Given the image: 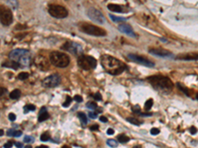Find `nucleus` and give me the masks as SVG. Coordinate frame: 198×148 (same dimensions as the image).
<instances>
[{"label":"nucleus","mask_w":198,"mask_h":148,"mask_svg":"<svg viewBox=\"0 0 198 148\" xmlns=\"http://www.w3.org/2000/svg\"><path fill=\"white\" fill-rule=\"evenodd\" d=\"M151 85L160 93L168 94L173 88L172 80L168 77L162 76V75H153L147 79Z\"/></svg>","instance_id":"2"},{"label":"nucleus","mask_w":198,"mask_h":148,"mask_svg":"<svg viewBox=\"0 0 198 148\" xmlns=\"http://www.w3.org/2000/svg\"><path fill=\"white\" fill-rule=\"evenodd\" d=\"M86 108L89 110H96L98 107H97L96 103H94V102H88V103L86 104Z\"/></svg>","instance_id":"28"},{"label":"nucleus","mask_w":198,"mask_h":148,"mask_svg":"<svg viewBox=\"0 0 198 148\" xmlns=\"http://www.w3.org/2000/svg\"><path fill=\"white\" fill-rule=\"evenodd\" d=\"M110 18H111L114 22H124V21H126V18L117 17V16H114V15H110Z\"/></svg>","instance_id":"30"},{"label":"nucleus","mask_w":198,"mask_h":148,"mask_svg":"<svg viewBox=\"0 0 198 148\" xmlns=\"http://www.w3.org/2000/svg\"><path fill=\"white\" fill-rule=\"evenodd\" d=\"M78 28L81 32L85 33V34H87V35H90V36L103 37L106 35L105 30L95 26V25L87 24V23H80V24L78 25Z\"/></svg>","instance_id":"5"},{"label":"nucleus","mask_w":198,"mask_h":148,"mask_svg":"<svg viewBox=\"0 0 198 148\" xmlns=\"http://www.w3.org/2000/svg\"><path fill=\"white\" fill-rule=\"evenodd\" d=\"M20 96H21V91L18 90V89H15V90H13L10 93V98H11L12 100L18 99V98H20Z\"/></svg>","instance_id":"21"},{"label":"nucleus","mask_w":198,"mask_h":148,"mask_svg":"<svg viewBox=\"0 0 198 148\" xmlns=\"http://www.w3.org/2000/svg\"><path fill=\"white\" fill-rule=\"evenodd\" d=\"M24 141H25L26 143L33 142V137H32V136H28V135H26V136L24 137Z\"/></svg>","instance_id":"34"},{"label":"nucleus","mask_w":198,"mask_h":148,"mask_svg":"<svg viewBox=\"0 0 198 148\" xmlns=\"http://www.w3.org/2000/svg\"><path fill=\"white\" fill-rule=\"evenodd\" d=\"M177 59L180 60H198V53H189L185 55H180L176 56Z\"/></svg>","instance_id":"16"},{"label":"nucleus","mask_w":198,"mask_h":148,"mask_svg":"<svg viewBox=\"0 0 198 148\" xmlns=\"http://www.w3.org/2000/svg\"><path fill=\"white\" fill-rule=\"evenodd\" d=\"M100 62H101V65L103 66L104 69L108 73L112 75L121 74L125 70V68H126V65L123 62H121L119 59L113 57L111 55H102Z\"/></svg>","instance_id":"1"},{"label":"nucleus","mask_w":198,"mask_h":148,"mask_svg":"<svg viewBox=\"0 0 198 148\" xmlns=\"http://www.w3.org/2000/svg\"><path fill=\"white\" fill-rule=\"evenodd\" d=\"M117 139H118L119 142H121V143H127L129 140H130V138H129L126 134H119L117 136Z\"/></svg>","instance_id":"22"},{"label":"nucleus","mask_w":198,"mask_h":148,"mask_svg":"<svg viewBox=\"0 0 198 148\" xmlns=\"http://www.w3.org/2000/svg\"><path fill=\"white\" fill-rule=\"evenodd\" d=\"M87 16L89 19H91L92 21H94L95 23H98V24H104L105 23V18L102 15V13L97 10L96 8L90 7L87 10Z\"/></svg>","instance_id":"9"},{"label":"nucleus","mask_w":198,"mask_h":148,"mask_svg":"<svg viewBox=\"0 0 198 148\" xmlns=\"http://www.w3.org/2000/svg\"><path fill=\"white\" fill-rule=\"evenodd\" d=\"M4 91H5V90H4L3 88H1V96L3 95V93H5V92H4Z\"/></svg>","instance_id":"48"},{"label":"nucleus","mask_w":198,"mask_h":148,"mask_svg":"<svg viewBox=\"0 0 198 148\" xmlns=\"http://www.w3.org/2000/svg\"><path fill=\"white\" fill-rule=\"evenodd\" d=\"M88 116H89V118H97V114H96V112H89Z\"/></svg>","instance_id":"40"},{"label":"nucleus","mask_w":198,"mask_h":148,"mask_svg":"<svg viewBox=\"0 0 198 148\" xmlns=\"http://www.w3.org/2000/svg\"><path fill=\"white\" fill-rule=\"evenodd\" d=\"M128 58L131 59L132 61L136 62V63H139L141 65H144V66H147V67H154L155 66V63L151 60H149L148 58H145L143 56H140V55H128Z\"/></svg>","instance_id":"11"},{"label":"nucleus","mask_w":198,"mask_h":148,"mask_svg":"<svg viewBox=\"0 0 198 148\" xmlns=\"http://www.w3.org/2000/svg\"><path fill=\"white\" fill-rule=\"evenodd\" d=\"M36 110V107H35L34 105H27L24 107V112L25 114H27V112H32V111H35Z\"/></svg>","instance_id":"25"},{"label":"nucleus","mask_w":198,"mask_h":148,"mask_svg":"<svg viewBox=\"0 0 198 148\" xmlns=\"http://www.w3.org/2000/svg\"><path fill=\"white\" fill-rule=\"evenodd\" d=\"M0 135H3V130H0Z\"/></svg>","instance_id":"49"},{"label":"nucleus","mask_w":198,"mask_h":148,"mask_svg":"<svg viewBox=\"0 0 198 148\" xmlns=\"http://www.w3.org/2000/svg\"><path fill=\"white\" fill-rule=\"evenodd\" d=\"M51 139V135H50V133L48 132V131H46V132H44L43 134L41 135V140L42 141H48Z\"/></svg>","instance_id":"27"},{"label":"nucleus","mask_w":198,"mask_h":148,"mask_svg":"<svg viewBox=\"0 0 198 148\" xmlns=\"http://www.w3.org/2000/svg\"><path fill=\"white\" fill-rule=\"evenodd\" d=\"M48 11H49L50 15L54 18L57 19H64L68 17V12L64 6L62 5H57V4H52L48 8Z\"/></svg>","instance_id":"7"},{"label":"nucleus","mask_w":198,"mask_h":148,"mask_svg":"<svg viewBox=\"0 0 198 148\" xmlns=\"http://www.w3.org/2000/svg\"><path fill=\"white\" fill-rule=\"evenodd\" d=\"M153 104H154L153 100H152V99L148 100V101L146 102V104H145V110H146V111H149V110L153 107Z\"/></svg>","instance_id":"29"},{"label":"nucleus","mask_w":198,"mask_h":148,"mask_svg":"<svg viewBox=\"0 0 198 148\" xmlns=\"http://www.w3.org/2000/svg\"><path fill=\"white\" fill-rule=\"evenodd\" d=\"M15 145H16V146H18V147H23V143H21V142H16Z\"/></svg>","instance_id":"46"},{"label":"nucleus","mask_w":198,"mask_h":148,"mask_svg":"<svg viewBox=\"0 0 198 148\" xmlns=\"http://www.w3.org/2000/svg\"><path fill=\"white\" fill-rule=\"evenodd\" d=\"M8 136H14V137H19L22 135V131L20 130H9L7 131Z\"/></svg>","instance_id":"20"},{"label":"nucleus","mask_w":198,"mask_h":148,"mask_svg":"<svg viewBox=\"0 0 198 148\" xmlns=\"http://www.w3.org/2000/svg\"><path fill=\"white\" fill-rule=\"evenodd\" d=\"M98 128H99V126H97V124H95V126H91V128H90V130H98Z\"/></svg>","instance_id":"44"},{"label":"nucleus","mask_w":198,"mask_h":148,"mask_svg":"<svg viewBox=\"0 0 198 148\" xmlns=\"http://www.w3.org/2000/svg\"><path fill=\"white\" fill-rule=\"evenodd\" d=\"M100 120L103 122H107V118H106L105 116H100Z\"/></svg>","instance_id":"45"},{"label":"nucleus","mask_w":198,"mask_h":148,"mask_svg":"<svg viewBox=\"0 0 198 148\" xmlns=\"http://www.w3.org/2000/svg\"><path fill=\"white\" fill-rule=\"evenodd\" d=\"M177 87H178L179 89H180L181 91H183V93H184L185 95L190 96V94H189V92H188V89H187V88H184V87H183L182 85L180 84V83H177Z\"/></svg>","instance_id":"32"},{"label":"nucleus","mask_w":198,"mask_h":148,"mask_svg":"<svg viewBox=\"0 0 198 148\" xmlns=\"http://www.w3.org/2000/svg\"><path fill=\"white\" fill-rule=\"evenodd\" d=\"M133 112H137V114H140V112H141V110H140V107H139V106H135V107L133 108Z\"/></svg>","instance_id":"39"},{"label":"nucleus","mask_w":198,"mask_h":148,"mask_svg":"<svg viewBox=\"0 0 198 148\" xmlns=\"http://www.w3.org/2000/svg\"><path fill=\"white\" fill-rule=\"evenodd\" d=\"M62 49H64V51H70V53H74V55H76L82 53V47H81L79 43H74V41H68V43H66L62 45Z\"/></svg>","instance_id":"10"},{"label":"nucleus","mask_w":198,"mask_h":148,"mask_svg":"<svg viewBox=\"0 0 198 148\" xmlns=\"http://www.w3.org/2000/svg\"><path fill=\"white\" fill-rule=\"evenodd\" d=\"M50 62L43 55H38L35 59V64L38 66V68H40L41 70H44V71H48L50 69Z\"/></svg>","instance_id":"13"},{"label":"nucleus","mask_w":198,"mask_h":148,"mask_svg":"<svg viewBox=\"0 0 198 148\" xmlns=\"http://www.w3.org/2000/svg\"><path fill=\"white\" fill-rule=\"evenodd\" d=\"M50 61L57 67H66L70 64V57L68 55L60 51H52L50 53Z\"/></svg>","instance_id":"4"},{"label":"nucleus","mask_w":198,"mask_h":148,"mask_svg":"<svg viewBox=\"0 0 198 148\" xmlns=\"http://www.w3.org/2000/svg\"><path fill=\"white\" fill-rule=\"evenodd\" d=\"M2 66L3 67H8V68H14V69H18V68L20 67V66H22L21 64L19 63V62L15 61V60H8L7 62H5V63L2 64Z\"/></svg>","instance_id":"17"},{"label":"nucleus","mask_w":198,"mask_h":148,"mask_svg":"<svg viewBox=\"0 0 198 148\" xmlns=\"http://www.w3.org/2000/svg\"><path fill=\"white\" fill-rule=\"evenodd\" d=\"M12 145H13V143H12V142H7V143H5V144L3 145V147L4 148H9V147H12Z\"/></svg>","instance_id":"42"},{"label":"nucleus","mask_w":198,"mask_h":148,"mask_svg":"<svg viewBox=\"0 0 198 148\" xmlns=\"http://www.w3.org/2000/svg\"><path fill=\"white\" fill-rule=\"evenodd\" d=\"M107 145L110 147H117L118 146V141H116L115 139H108Z\"/></svg>","instance_id":"26"},{"label":"nucleus","mask_w":198,"mask_h":148,"mask_svg":"<svg viewBox=\"0 0 198 148\" xmlns=\"http://www.w3.org/2000/svg\"><path fill=\"white\" fill-rule=\"evenodd\" d=\"M108 9L112 12H115V13H121L123 11L122 7L120 5H116V4H109L108 5Z\"/></svg>","instance_id":"19"},{"label":"nucleus","mask_w":198,"mask_h":148,"mask_svg":"<svg viewBox=\"0 0 198 148\" xmlns=\"http://www.w3.org/2000/svg\"><path fill=\"white\" fill-rule=\"evenodd\" d=\"M197 132V128H194V126H191L190 128V133L191 134H195Z\"/></svg>","instance_id":"41"},{"label":"nucleus","mask_w":198,"mask_h":148,"mask_svg":"<svg viewBox=\"0 0 198 148\" xmlns=\"http://www.w3.org/2000/svg\"><path fill=\"white\" fill-rule=\"evenodd\" d=\"M60 83V76L59 74H53L51 76H48L43 81V85L45 87H48V88L57 87Z\"/></svg>","instance_id":"12"},{"label":"nucleus","mask_w":198,"mask_h":148,"mask_svg":"<svg viewBox=\"0 0 198 148\" xmlns=\"http://www.w3.org/2000/svg\"><path fill=\"white\" fill-rule=\"evenodd\" d=\"M72 98L70 97V96H68V97H66V101L64 102V104H62V106H64V108H66V107H68V106L70 105V103H72Z\"/></svg>","instance_id":"33"},{"label":"nucleus","mask_w":198,"mask_h":148,"mask_svg":"<svg viewBox=\"0 0 198 148\" xmlns=\"http://www.w3.org/2000/svg\"><path fill=\"white\" fill-rule=\"evenodd\" d=\"M93 97H94V99L97 100V101H101V100H102V96L100 95L99 93L94 94V95H93Z\"/></svg>","instance_id":"36"},{"label":"nucleus","mask_w":198,"mask_h":148,"mask_svg":"<svg viewBox=\"0 0 198 148\" xmlns=\"http://www.w3.org/2000/svg\"><path fill=\"white\" fill-rule=\"evenodd\" d=\"M118 29H119V31H120V32L124 33V34L128 35V36H131L133 37H137L136 33L133 31L132 27H131L130 25H128V24H120V25H119V27H118Z\"/></svg>","instance_id":"15"},{"label":"nucleus","mask_w":198,"mask_h":148,"mask_svg":"<svg viewBox=\"0 0 198 148\" xmlns=\"http://www.w3.org/2000/svg\"><path fill=\"white\" fill-rule=\"evenodd\" d=\"M0 20H1V24L4 26H9L13 21V15L10 9L5 7L4 5H1L0 7Z\"/></svg>","instance_id":"8"},{"label":"nucleus","mask_w":198,"mask_h":148,"mask_svg":"<svg viewBox=\"0 0 198 148\" xmlns=\"http://www.w3.org/2000/svg\"><path fill=\"white\" fill-rule=\"evenodd\" d=\"M114 133V130H113V128H108L107 130V134H109V135H112Z\"/></svg>","instance_id":"43"},{"label":"nucleus","mask_w":198,"mask_h":148,"mask_svg":"<svg viewBox=\"0 0 198 148\" xmlns=\"http://www.w3.org/2000/svg\"><path fill=\"white\" fill-rule=\"evenodd\" d=\"M149 53L151 55H158V56H162V57H170L172 56V53L166 49H150Z\"/></svg>","instance_id":"14"},{"label":"nucleus","mask_w":198,"mask_h":148,"mask_svg":"<svg viewBox=\"0 0 198 148\" xmlns=\"http://www.w3.org/2000/svg\"><path fill=\"white\" fill-rule=\"evenodd\" d=\"M49 112H47V109L45 107H43L40 111V114H39V118H38V120L39 122H45L49 118Z\"/></svg>","instance_id":"18"},{"label":"nucleus","mask_w":198,"mask_h":148,"mask_svg":"<svg viewBox=\"0 0 198 148\" xmlns=\"http://www.w3.org/2000/svg\"><path fill=\"white\" fill-rule=\"evenodd\" d=\"M158 133H160V130H158V128H152L151 130V134L157 135Z\"/></svg>","instance_id":"35"},{"label":"nucleus","mask_w":198,"mask_h":148,"mask_svg":"<svg viewBox=\"0 0 198 148\" xmlns=\"http://www.w3.org/2000/svg\"><path fill=\"white\" fill-rule=\"evenodd\" d=\"M9 58L19 62L22 66H27L30 64V53L24 49H13L9 53Z\"/></svg>","instance_id":"3"},{"label":"nucleus","mask_w":198,"mask_h":148,"mask_svg":"<svg viewBox=\"0 0 198 148\" xmlns=\"http://www.w3.org/2000/svg\"><path fill=\"white\" fill-rule=\"evenodd\" d=\"M8 118H9V120H11V122H14V120H16V116L14 114H9V116H8Z\"/></svg>","instance_id":"38"},{"label":"nucleus","mask_w":198,"mask_h":148,"mask_svg":"<svg viewBox=\"0 0 198 148\" xmlns=\"http://www.w3.org/2000/svg\"><path fill=\"white\" fill-rule=\"evenodd\" d=\"M196 99L198 100V94H197V96H196Z\"/></svg>","instance_id":"50"},{"label":"nucleus","mask_w":198,"mask_h":148,"mask_svg":"<svg viewBox=\"0 0 198 148\" xmlns=\"http://www.w3.org/2000/svg\"><path fill=\"white\" fill-rule=\"evenodd\" d=\"M77 116H78V118H80L81 124H87V116H85L84 112H78Z\"/></svg>","instance_id":"23"},{"label":"nucleus","mask_w":198,"mask_h":148,"mask_svg":"<svg viewBox=\"0 0 198 148\" xmlns=\"http://www.w3.org/2000/svg\"><path fill=\"white\" fill-rule=\"evenodd\" d=\"M37 148H49V147H48V146H45V145H44V146H43V145H41V146H38Z\"/></svg>","instance_id":"47"},{"label":"nucleus","mask_w":198,"mask_h":148,"mask_svg":"<svg viewBox=\"0 0 198 148\" xmlns=\"http://www.w3.org/2000/svg\"><path fill=\"white\" fill-rule=\"evenodd\" d=\"M74 99L75 100L77 103H80V102H82V97H81V96H79V95H75V96H74Z\"/></svg>","instance_id":"37"},{"label":"nucleus","mask_w":198,"mask_h":148,"mask_svg":"<svg viewBox=\"0 0 198 148\" xmlns=\"http://www.w3.org/2000/svg\"><path fill=\"white\" fill-rule=\"evenodd\" d=\"M127 122H131V124H135V126H140L141 124V122L139 120H137L136 118H127Z\"/></svg>","instance_id":"24"},{"label":"nucleus","mask_w":198,"mask_h":148,"mask_svg":"<svg viewBox=\"0 0 198 148\" xmlns=\"http://www.w3.org/2000/svg\"><path fill=\"white\" fill-rule=\"evenodd\" d=\"M28 77H29L28 72H21V73L18 75V78H19L20 80H26V79H28Z\"/></svg>","instance_id":"31"},{"label":"nucleus","mask_w":198,"mask_h":148,"mask_svg":"<svg viewBox=\"0 0 198 148\" xmlns=\"http://www.w3.org/2000/svg\"><path fill=\"white\" fill-rule=\"evenodd\" d=\"M77 64L80 68L84 70L94 69L97 65V61L93 56L90 55H81L77 59Z\"/></svg>","instance_id":"6"}]
</instances>
